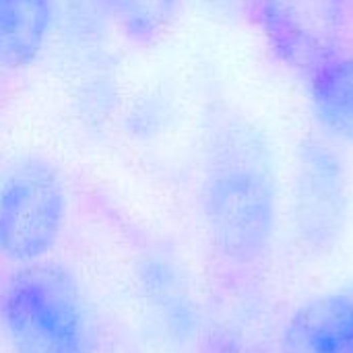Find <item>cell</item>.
<instances>
[{"label": "cell", "mask_w": 353, "mask_h": 353, "mask_svg": "<svg viewBox=\"0 0 353 353\" xmlns=\"http://www.w3.org/2000/svg\"><path fill=\"white\" fill-rule=\"evenodd\" d=\"M203 213L215 248L238 265L259 261L277 221V178L271 153L248 126L217 137L203 186Z\"/></svg>", "instance_id": "cell-1"}, {"label": "cell", "mask_w": 353, "mask_h": 353, "mask_svg": "<svg viewBox=\"0 0 353 353\" xmlns=\"http://www.w3.org/2000/svg\"><path fill=\"white\" fill-rule=\"evenodd\" d=\"M0 325L12 353H93L81 290L56 265H23L0 290Z\"/></svg>", "instance_id": "cell-2"}, {"label": "cell", "mask_w": 353, "mask_h": 353, "mask_svg": "<svg viewBox=\"0 0 353 353\" xmlns=\"http://www.w3.org/2000/svg\"><path fill=\"white\" fill-rule=\"evenodd\" d=\"M68 196L58 170L39 157L17 161L0 178V254L33 265L58 242Z\"/></svg>", "instance_id": "cell-3"}, {"label": "cell", "mask_w": 353, "mask_h": 353, "mask_svg": "<svg viewBox=\"0 0 353 353\" xmlns=\"http://www.w3.org/2000/svg\"><path fill=\"white\" fill-rule=\"evenodd\" d=\"M252 17L275 58L312 74L347 50L352 0H250Z\"/></svg>", "instance_id": "cell-4"}, {"label": "cell", "mask_w": 353, "mask_h": 353, "mask_svg": "<svg viewBox=\"0 0 353 353\" xmlns=\"http://www.w3.org/2000/svg\"><path fill=\"white\" fill-rule=\"evenodd\" d=\"M347 211V176L339 153L321 141H306L298 153L296 223L302 240L319 250L331 246Z\"/></svg>", "instance_id": "cell-5"}, {"label": "cell", "mask_w": 353, "mask_h": 353, "mask_svg": "<svg viewBox=\"0 0 353 353\" xmlns=\"http://www.w3.org/2000/svg\"><path fill=\"white\" fill-rule=\"evenodd\" d=\"M279 353H353V300L343 292L304 304L285 325Z\"/></svg>", "instance_id": "cell-6"}, {"label": "cell", "mask_w": 353, "mask_h": 353, "mask_svg": "<svg viewBox=\"0 0 353 353\" xmlns=\"http://www.w3.org/2000/svg\"><path fill=\"white\" fill-rule=\"evenodd\" d=\"M308 101L319 128L353 145V52L345 50L308 74Z\"/></svg>", "instance_id": "cell-7"}, {"label": "cell", "mask_w": 353, "mask_h": 353, "mask_svg": "<svg viewBox=\"0 0 353 353\" xmlns=\"http://www.w3.org/2000/svg\"><path fill=\"white\" fill-rule=\"evenodd\" d=\"M52 0H0V66H31L52 31Z\"/></svg>", "instance_id": "cell-8"}, {"label": "cell", "mask_w": 353, "mask_h": 353, "mask_svg": "<svg viewBox=\"0 0 353 353\" xmlns=\"http://www.w3.org/2000/svg\"><path fill=\"white\" fill-rule=\"evenodd\" d=\"M99 4L130 39L151 43L170 27L182 0H99Z\"/></svg>", "instance_id": "cell-9"}, {"label": "cell", "mask_w": 353, "mask_h": 353, "mask_svg": "<svg viewBox=\"0 0 353 353\" xmlns=\"http://www.w3.org/2000/svg\"><path fill=\"white\" fill-rule=\"evenodd\" d=\"M345 294H347V296H350V298H352V300H353V285H352V288H350V290H347V292H345Z\"/></svg>", "instance_id": "cell-10"}, {"label": "cell", "mask_w": 353, "mask_h": 353, "mask_svg": "<svg viewBox=\"0 0 353 353\" xmlns=\"http://www.w3.org/2000/svg\"><path fill=\"white\" fill-rule=\"evenodd\" d=\"M352 8H353V0H352Z\"/></svg>", "instance_id": "cell-11"}]
</instances>
